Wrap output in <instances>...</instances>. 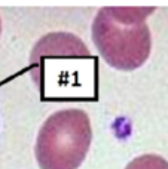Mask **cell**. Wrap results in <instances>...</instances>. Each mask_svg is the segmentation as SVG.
<instances>
[{
  "label": "cell",
  "instance_id": "cell-3",
  "mask_svg": "<svg viewBox=\"0 0 168 169\" xmlns=\"http://www.w3.org/2000/svg\"><path fill=\"white\" fill-rule=\"evenodd\" d=\"M125 169H168V160L159 154H141L131 160Z\"/></svg>",
  "mask_w": 168,
  "mask_h": 169
},
{
  "label": "cell",
  "instance_id": "cell-4",
  "mask_svg": "<svg viewBox=\"0 0 168 169\" xmlns=\"http://www.w3.org/2000/svg\"><path fill=\"white\" fill-rule=\"evenodd\" d=\"M0 34H2V20H0Z\"/></svg>",
  "mask_w": 168,
  "mask_h": 169
},
{
  "label": "cell",
  "instance_id": "cell-1",
  "mask_svg": "<svg viewBox=\"0 0 168 169\" xmlns=\"http://www.w3.org/2000/svg\"><path fill=\"white\" fill-rule=\"evenodd\" d=\"M153 11V6H106L95 13L91 37L110 67L132 71L149 59L152 34L147 16Z\"/></svg>",
  "mask_w": 168,
  "mask_h": 169
},
{
  "label": "cell",
  "instance_id": "cell-2",
  "mask_svg": "<svg viewBox=\"0 0 168 169\" xmlns=\"http://www.w3.org/2000/svg\"><path fill=\"white\" fill-rule=\"evenodd\" d=\"M92 128L82 108H61L42 123L34 156L40 169H79L89 151Z\"/></svg>",
  "mask_w": 168,
  "mask_h": 169
}]
</instances>
